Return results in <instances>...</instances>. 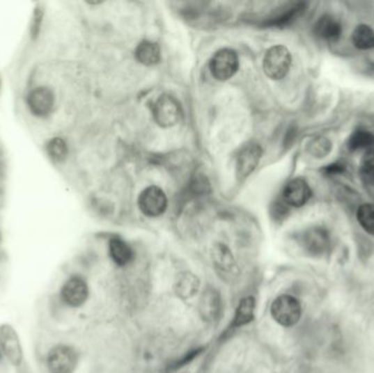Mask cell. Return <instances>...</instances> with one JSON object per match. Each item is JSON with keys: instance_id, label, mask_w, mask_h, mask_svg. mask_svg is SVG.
<instances>
[{"instance_id": "6da1fadb", "label": "cell", "mask_w": 374, "mask_h": 373, "mask_svg": "<svg viewBox=\"0 0 374 373\" xmlns=\"http://www.w3.org/2000/svg\"><path fill=\"white\" fill-rule=\"evenodd\" d=\"M272 319L280 326L293 327L300 322L302 317V305L295 296L281 294L270 305Z\"/></svg>"}, {"instance_id": "7a4b0ae2", "label": "cell", "mask_w": 374, "mask_h": 373, "mask_svg": "<svg viewBox=\"0 0 374 373\" xmlns=\"http://www.w3.org/2000/svg\"><path fill=\"white\" fill-rule=\"evenodd\" d=\"M291 63L293 57L290 51L283 45H275L266 51L263 61V70L270 79H283L290 70Z\"/></svg>"}, {"instance_id": "3957f363", "label": "cell", "mask_w": 374, "mask_h": 373, "mask_svg": "<svg viewBox=\"0 0 374 373\" xmlns=\"http://www.w3.org/2000/svg\"><path fill=\"white\" fill-rule=\"evenodd\" d=\"M153 116L155 123L161 127H173L181 122L183 111L176 97L170 95H163L153 103Z\"/></svg>"}, {"instance_id": "277c9868", "label": "cell", "mask_w": 374, "mask_h": 373, "mask_svg": "<svg viewBox=\"0 0 374 373\" xmlns=\"http://www.w3.org/2000/svg\"><path fill=\"white\" fill-rule=\"evenodd\" d=\"M239 66L237 51L231 49H221L216 51L209 63L212 76L219 81L231 79L239 70Z\"/></svg>"}, {"instance_id": "5b68a950", "label": "cell", "mask_w": 374, "mask_h": 373, "mask_svg": "<svg viewBox=\"0 0 374 373\" xmlns=\"http://www.w3.org/2000/svg\"><path fill=\"white\" fill-rule=\"evenodd\" d=\"M301 248L312 257H321L331 246L329 231L323 227H311L301 233L299 239Z\"/></svg>"}, {"instance_id": "8992f818", "label": "cell", "mask_w": 374, "mask_h": 373, "mask_svg": "<svg viewBox=\"0 0 374 373\" xmlns=\"http://www.w3.org/2000/svg\"><path fill=\"white\" fill-rule=\"evenodd\" d=\"M46 365L51 373H72L78 365V354L70 346H55L49 350Z\"/></svg>"}, {"instance_id": "52a82bcc", "label": "cell", "mask_w": 374, "mask_h": 373, "mask_svg": "<svg viewBox=\"0 0 374 373\" xmlns=\"http://www.w3.org/2000/svg\"><path fill=\"white\" fill-rule=\"evenodd\" d=\"M263 156L262 147L257 143H249L240 149L235 161V177L244 182L255 171Z\"/></svg>"}, {"instance_id": "ba28073f", "label": "cell", "mask_w": 374, "mask_h": 373, "mask_svg": "<svg viewBox=\"0 0 374 373\" xmlns=\"http://www.w3.org/2000/svg\"><path fill=\"white\" fill-rule=\"evenodd\" d=\"M138 206L140 212L147 217L155 218L163 215L168 207V198L166 193L160 187L148 186L140 193L138 197Z\"/></svg>"}, {"instance_id": "9c48e42d", "label": "cell", "mask_w": 374, "mask_h": 373, "mask_svg": "<svg viewBox=\"0 0 374 373\" xmlns=\"http://www.w3.org/2000/svg\"><path fill=\"white\" fill-rule=\"evenodd\" d=\"M0 349L8 360L13 365L22 363L23 351L21 347L18 333L11 325L3 324L0 326Z\"/></svg>"}, {"instance_id": "30bf717a", "label": "cell", "mask_w": 374, "mask_h": 373, "mask_svg": "<svg viewBox=\"0 0 374 373\" xmlns=\"http://www.w3.org/2000/svg\"><path fill=\"white\" fill-rule=\"evenodd\" d=\"M311 196H312V191L309 186L308 182L301 177H297L288 182L283 187L281 200L287 206L300 208L310 200Z\"/></svg>"}, {"instance_id": "8fae6325", "label": "cell", "mask_w": 374, "mask_h": 373, "mask_svg": "<svg viewBox=\"0 0 374 373\" xmlns=\"http://www.w3.org/2000/svg\"><path fill=\"white\" fill-rule=\"evenodd\" d=\"M61 299L72 308L81 307L89 296V287L84 279L72 276L65 283L61 290Z\"/></svg>"}, {"instance_id": "7c38bea8", "label": "cell", "mask_w": 374, "mask_h": 373, "mask_svg": "<svg viewBox=\"0 0 374 373\" xmlns=\"http://www.w3.org/2000/svg\"><path fill=\"white\" fill-rule=\"evenodd\" d=\"M55 104L53 91L49 88L38 87L32 90L28 95V106L36 118H47Z\"/></svg>"}, {"instance_id": "4fadbf2b", "label": "cell", "mask_w": 374, "mask_h": 373, "mask_svg": "<svg viewBox=\"0 0 374 373\" xmlns=\"http://www.w3.org/2000/svg\"><path fill=\"white\" fill-rule=\"evenodd\" d=\"M198 311L201 317L208 323L219 319L222 311V300L219 292L212 287H207L199 299Z\"/></svg>"}, {"instance_id": "5bb4252c", "label": "cell", "mask_w": 374, "mask_h": 373, "mask_svg": "<svg viewBox=\"0 0 374 373\" xmlns=\"http://www.w3.org/2000/svg\"><path fill=\"white\" fill-rule=\"evenodd\" d=\"M314 33L320 39L334 43V42H337L341 39L343 28H341V22L336 18H334L329 15H325V16H322L321 18L318 19V22L314 26Z\"/></svg>"}, {"instance_id": "9a60e30c", "label": "cell", "mask_w": 374, "mask_h": 373, "mask_svg": "<svg viewBox=\"0 0 374 373\" xmlns=\"http://www.w3.org/2000/svg\"><path fill=\"white\" fill-rule=\"evenodd\" d=\"M201 288V280L195 273L191 271H183L176 277L174 290L181 299H191Z\"/></svg>"}, {"instance_id": "2e32d148", "label": "cell", "mask_w": 374, "mask_h": 373, "mask_svg": "<svg viewBox=\"0 0 374 373\" xmlns=\"http://www.w3.org/2000/svg\"><path fill=\"white\" fill-rule=\"evenodd\" d=\"M135 57L140 64L145 66H155L161 61L160 47L155 42L145 40L136 47Z\"/></svg>"}, {"instance_id": "e0dca14e", "label": "cell", "mask_w": 374, "mask_h": 373, "mask_svg": "<svg viewBox=\"0 0 374 373\" xmlns=\"http://www.w3.org/2000/svg\"><path fill=\"white\" fill-rule=\"evenodd\" d=\"M109 253H110L112 261L116 265L122 266V267L128 265L134 257L132 248L118 237L111 239L110 243H109Z\"/></svg>"}, {"instance_id": "ac0fdd59", "label": "cell", "mask_w": 374, "mask_h": 373, "mask_svg": "<svg viewBox=\"0 0 374 373\" xmlns=\"http://www.w3.org/2000/svg\"><path fill=\"white\" fill-rule=\"evenodd\" d=\"M212 262L220 273H229L235 269V257L232 255L231 251L227 246L217 243L212 248Z\"/></svg>"}, {"instance_id": "d6986e66", "label": "cell", "mask_w": 374, "mask_h": 373, "mask_svg": "<svg viewBox=\"0 0 374 373\" xmlns=\"http://www.w3.org/2000/svg\"><path fill=\"white\" fill-rule=\"evenodd\" d=\"M255 299L253 296H247L240 301L237 310H235V317L232 321V328H239L252 322L255 317Z\"/></svg>"}, {"instance_id": "ffe728a7", "label": "cell", "mask_w": 374, "mask_h": 373, "mask_svg": "<svg viewBox=\"0 0 374 373\" xmlns=\"http://www.w3.org/2000/svg\"><path fill=\"white\" fill-rule=\"evenodd\" d=\"M352 43L358 49H371L374 47V30L368 24H359L354 28Z\"/></svg>"}, {"instance_id": "44dd1931", "label": "cell", "mask_w": 374, "mask_h": 373, "mask_svg": "<svg viewBox=\"0 0 374 373\" xmlns=\"http://www.w3.org/2000/svg\"><path fill=\"white\" fill-rule=\"evenodd\" d=\"M374 146V135L364 129H357L347 141L349 150L358 151L361 149H370Z\"/></svg>"}, {"instance_id": "7402d4cb", "label": "cell", "mask_w": 374, "mask_h": 373, "mask_svg": "<svg viewBox=\"0 0 374 373\" xmlns=\"http://www.w3.org/2000/svg\"><path fill=\"white\" fill-rule=\"evenodd\" d=\"M357 220L368 235H374V205L362 204L357 210Z\"/></svg>"}, {"instance_id": "603a6c76", "label": "cell", "mask_w": 374, "mask_h": 373, "mask_svg": "<svg viewBox=\"0 0 374 373\" xmlns=\"http://www.w3.org/2000/svg\"><path fill=\"white\" fill-rule=\"evenodd\" d=\"M332 143L329 138L320 136L316 138L312 139L309 143L308 151L311 156L315 157L318 159L324 158V157L329 156V152L332 151Z\"/></svg>"}, {"instance_id": "cb8c5ba5", "label": "cell", "mask_w": 374, "mask_h": 373, "mask_svg": "<svg viewBox=\"0 0 374 373\" xmlns=\"http://www.w3.org/2000/svg\"><path fill=\"white\" fill-rule=\"evenodd\" d=\"M46 151L53 161H64L68 154V147L64 139L53 138L46 145Z\"/></svg>"}, {"instance_id": "d4e9b609", "label": "cell", "mask_w": 374, "mask_h": 373, "mask_svg": "<svg viewBox=\"0 0 374 373\" xmlns=\"http://www.w3.org/2000/svg\"><path fill=\"white\" fill-rule=\"evenodd\" d=\"M360 177L366 184L374 186V150L368 151L360 164Z\"/></svg>"}, {"instance_id": "484cf974", "label": "cell", "mask_w": 374, "mask_h": 373, "mask_svg": "<svg viewBox=\"0 0 374 373\" xmlns=\"http://www.w3.org/2000/svg\"><path fill=\"white\" fill-rule=\"evenodd\" d=\"M345 171V166L338 162L329 164L322 168L321 172L325 177H335V175H341Z\"/></svg>"}]
</instances>
